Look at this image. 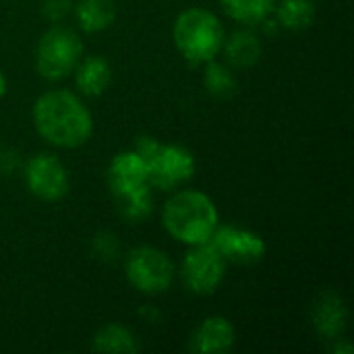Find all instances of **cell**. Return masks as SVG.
I'll use <instances>...</instances> for the list:
<instances>
[{"label": "cell", "mask_w": 354, "mask_h": 354, "mask_svg": "<svg viewBox=\"0 0 354 354\" xmlns=\"http://www.w3.org/2000/svg\"><path fill=\"white\" fill-rule=\"evenodd\" d=\"M205 64H207L205 66V73H203V85H205V89L214 97H222V100L234 95L236 89H239V79L232 73V68H228L222 62H216V58L209 60V62H205Z\"/></svg>", "instance_id": "d6986e66"}, {"label": "cell", "mask_w": 354, "mask_h": 354, "mask_svg": "<svg viewBox=\"0 0 354 354\" xmlns=\"http://www.w3.org/2000/svg\"><path fill=\"white\" fill-rule=\"evenodd\" d=\"M116 203H118L120 216H124L131 222H141L153 209V193H151V187L141 189V191H137L133 195H127V197H118Z\"/></svg>", "instance_id": "ffe728a7"}, {"label": "cell", "mask_w": 354, "mask_h": 354, "mask_svg": "<svg viewBox=\"0 0 354 354\" xmlns=\"http://www.w3.org/2000/svg\"><path fill=\"white\" fill-rule=\"evenodd\" d=\"M338 340V344H334V353H344V354H353V344L351 342H342V338H336Z\"/></svg>", "instance_id": "7402d4cb"}, {"label": "cell", "mask_w": 354, "mask_h": 354, "mask_svg": "<svg viewBox=\"0 0 354 354\" xmlns=\"http://www.w3.org/2000/svg\"><path fill=\"white\" fill-rule=\"evenodd\" d=\"M77 23L87 33H100L108 29L116 19L114 0H79L75 6Z\"/></svg>", "instance_id": "5bb4252c"}, {"label": "cell", "mask_w": 354, "mask_h": 354, "mask_svg": "<svg viewBox=\"0 0 354 354\" xmlns=\"http://www.w3.org/2000/svg\"><path fill=\"white\" fill-rule=\"evenodd\" d=\"M149 185L151 189L172 191L189 183L195 174L197 162L195 156L183 145H162L153 149L151 156L145 158Z\"/></svg>", "instance_id": "8992f818"}, {"label": "cell", "mask_w": 354, "mask_h": 354, "mask_svg": "<svg viewBox=\"0 0 354 354\" xmlns=\"http://www.w3.org/2000/svg\"><path fill=\"white\" fill-rule=\"evenodd\" d=\"M124 272L129 282L143 295H162L174 282V261L156 247H137L127 255Z\"/></svg>", "instance_id": "5b68a950"}, {"label": "cell", "mask_w": 354, "mask_h": 354, "mask_svg": "<svg viewBox=\"0 0 354 354\" xmlns=\"http://www.w3.org/2000/svg\"><path fill=\"white\" fill-rule=\"evenodd\" d=\"M226 58L236 68H249L253 66L261 56V41L251 31H236L228 39H224Z\"/></svg>", "instance_id": "9a60e30c"}, {"label": "cell", "mask_w": 354, "mask_h": 354, "mask_svg": "<svg viewBox=\"0 0 354 354\" xmlns=\"http://www.w3.org/2000/svg\"><path fill=\"white\" fill-rule=\"evenodd\" d=\"M112 81V68L102 56H87L75 66L77 89L87 97H100Z\"/></svg>", "instance_id": "4fadbf2b"}, {"label": "cell", "mask_w": 354, "mask_h": 354, "mask_svg": "<svg viewBox=\"0 0 354 354\" xmlns=\"http://www.w3.org/2000/svg\"><path fill=\"white\" fill-rule=\"evenodd\" d=\"M68 0H46L44 2V15L50 21H60L68 12Z\"/></svg>", "instance_id": "44dd1931"}, {"label": "cell", "mask_w": 354, "mask_h": 354, "mask_svg": "<svg viewBox=\"0 0 354 354\" xmlns=\"http://www.w3.org/2000/svg\"><path fill=\"white\" fill-rule=\"evenodd\" d=\"M180 276L193 295L207 297L214 295L226 276V259L209 245H195L185 255L180 266Z\"/></svg>", "instance_id": "52a82bcc"}, {"label": "cell", "mask_w": 354, "mask_h": 354, "mask_svg": "<svg viewBox=\"0 0 354 354\" xmlns=\"http://www.w3.org/2000/svg\"><path fill=\"white\" fill-rule=\"evenodd\" d=\"M224 12L243 25L263 23L276 8V0H220Z\"/></svg>", "instance_id": "ac0fdd59"}, {"label": "cell", "mask_w": 354, "mask_h": 354, "mask_svg": "<svg viewBox=\"0 0 354 354\" xmlns=\"http://www.w3.org/2000/svg\"><path fill=\"white\" fill-rule=\"evenodd\" d=\"M346 322H348V309L344 299L334 290H326L324 295H319L311 311V324L315 332L326 340H336L342 336Z\"/></svg>", "instance_id": "8fae6325"}, {"label": "cell", "mask_w": 354, "mask_h": 354, "mask_svg": "<svg viewBox=\"0 0 354 354\" xmlns=\"http://www.w3.org/2000/svg\"><path fill=\"white\" fill-rule=\"evenodd\" d=\"M278 23L290 31H303L313 25L317 8L313 0H280L276 4Z\"/></svg>", "instance_id": "e0dca14e"}, {"label": "cell", "mask_w": 354, "mask_h": 354, "mask_svg": "<svg viewBox=\"0 0 354 354\" xmlns=\"http://www.w3.org/2000/svg\"><path fill=\"white\" fill-rule=\"evenodd\" d=\"M33 127L48 143L73 149L89 141L93 133V116L79 95L66 89L41 93L33 104Z\"/></svg>", "instance_id": "6da1fadb"}, {"label": "cell", "mask_w": 354, "mask_h": 354, "mask_svg": "<svg viewBox=\"0 0 354 354\" xmlns=\"http://www.w3.org/2000/svg\"><path fill=\"white\" fill-rule=\"evenodd\" d=\"M23 174L29 193L41 201H60L68 193V170L60 158L52 153H35L25 164Z\"/></svg>", "instance_id": "ba28073f"}, {"label": "cell", "mask_w": 354, "mask_h": 354, "mask_svg": "<svg viewBox=\"0 0 354 354\" xmlns=\"http://www.w3.org/2000/svg\"><path fill=\"white\" fill-rule=\"evenodd\" d=\"M6 93V77H4V73L0 71V97Z\"/></svg>", "instance_id": "603a6c76"}, {"label": "cell", "mask_w": 354, "mask_h": 354, "mask_svg": "<svg viewBox=\"0 0 354 354\" xmlns=\"http://www.w3.org/2000/svg\"><path fill=\"white\" fill-rule=\"evenodd\" d=\"M106 178H108V187H110L114 199L127 197V195H133L141 189L151 187L147 162L135 149L116 153L108 164Z\"/></svg>", "instance_id": "30bf717a"}, {"label": "cell", "mask_w": 354, "mask_h": 354, "mask_svg": "<svg viewBox=\"0 0 354 354\" xmlns=\"http://www.w3.org/2000/svg\"><path fill=\"white\" fill-rule=\"evenodd\" d=\"M234 326L222 315H212L195 330L191 338V351L201 354L228 353L234 346Z\"/></svg>", "instance_id": "7c38bea8"}, {"label": "cell", "mask_w": 354, "mask_h": 354, "mask_svg": "<svg viewBox=\"0 0 354 354\" xmlns=\"http://www.w3.org/2000/svg\"><path fill=\"white\" fill-rule=\"evenodd\" d=\"M91 348L95 353L133 354L137 353L141 346L137 342V336L129 328L118 326V324H110L93 336Z\"/></svg>", "instance_id": "2e32d148"}, {"label": "cell", "mask_w": 354, "mask_h": 354, "mask_svg": "<svg viewBox=\"0 0 354 354\" xmlns=\"http://www.w3.org/2000/svg\"><path fill=\"white\" fill-rule=\"evenodd\" d=\"M83 44L79 35L66 27H52L46 31L35 50V68L48 81L68 77L79 64Z\"/></svg>", "instance_id": "277c9868"}, {"label": "cell", "mask_w": 354, "mask_h": 354, "mask_svg": "<svg viewBox=\"0 0 354 354\" xmlns=\"http://www.w3.org/2000/svg\"><path fill=\"white\" fill-rule=\"evenodd\" d=\"M166 232L183 245H205L220 226V214L212 197L195 189L176 191L162 209Z\"/></svg>", "instance_id": "7a4b0ae2"}, {"label": "cell", "mask_w": 354, "mask_h": 354, "mask_svg": "<svg viewBox=\"0 0 354 354\" xmlns=\"http://www.w3.org/2000/svg\"><path fill=\"white\" fill-rule=\"evenodd\" d=\"M209 245L226 259V263L230 261L239 266L259 263L268 253V245L257 232L239 226H218Z\"/></svg>", "instance_id": "9c48e42d"}, {"label": "cell", "mask_w": 354, "mask_h": 354, "mask_svg": "<svg viewBox=\"0 0 354 354\" xmlns=\"http://www.w3.org/2000/svg\"><path fill=\"white\" fill-rule=\"evenodd\" d=\"M172 39L189 62L205 64L220 54L226 33L218 15L201 6H191L176 17Z\"/></svg>", "instance_id": "3957f363"}]
</instances>
